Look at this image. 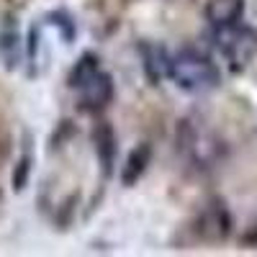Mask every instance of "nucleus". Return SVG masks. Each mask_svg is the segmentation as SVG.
I'll return each mask as SVG.
<instances>
[{
  "instance_id": "obj_6",
  "label": "nucleus",
  "mask_w": 257,
  "mask_h": 257,
  "mask_svg": "<svg viewBox=\"0 0 257 257\" xmlns=\"http://www.w3.org/2000/svg\"><path fill=\"white\" fill-rule=\"evenodd\" d=\"M139 54H142V67L147 80L152 85H160L170 75V52L162 44H155V41H142Z\"/></svg>"
},
{
  "instance_id": "obj_15",
  "label": "nucleus",
  "mask_w": 257,
  "mask_h": 257,
  "mask_svg": "<svg viewBox=\"0 0 257 257\" xmlns=\"http://www.w3.org/2000/svg\"><path fill=\"white\" fill-rule=\"evenodd\" d=\"M242 244L244 247H257V226H252L249 231L242 234Z\"/></svg>"
},
{
  "instance_id": "obj_8",
  "label": "nucleus",
  "mask_w": 257,
  "mask_h": 257,
  "mask_svg": "<svg viewBox=\"0 0 257 257\" xmlns=\"http://www.w3.org/2000/svg\"><path fill=\"white\" fill-rule=\"evenodd\" d=\"M149 162H152V147H149L147 142H139L132 152L126 155V162L121 167V183L126 188H132L142 180V175L147 173Z\"/></svg>"
},
{
  "instance_id": "obj_13",
  "label": "nucleus",
  "mask_w": 257,
  "mask_h": 257,
  "mask_svg": "<svg viewBox=\"0 0 257 257\" xmlns=\"http://www.w3.org/2000/svg\"><path fill=\"white\" fill-rule=\"evenodd\" d=\"M47 24L57 26L59 34H62V39L67 41V44H72V41H75V24H72V16L67 11H52L47 16Z\"/></svg>"
},
{
  "instance_id": "obj_2",
  "label": "nucleus",
  "mask_w": 257,
  "mask_h": 257,
  "mask_svg": "<svg viewBox=\"0 0 257 257\" xmlns=\"http://www.w3.org/2000/svg\"><path fill=\"white\" fill-rule=\"evenodd\" d=\"M178 149L198 170L216 167L226 155L224 142L208 126H203V121H193V118H185L178 126Z\"/></svg>"
},
{
  "instance_id": "obj_10",
  "label": "nucleus",
  "mask_w": 257,
  "mask_h": 257,
  "mask_svg": "<svg viewBox=\"0 0 257 257\" xmlns=\"http://www.w3.org/2000/svg\"><path fill=\"white\" fill-rule=\"evenodd\" d=\"M100 72V59H98V54L95 52H85V54H80V59L72 64V70H70V75H67V85L72 90H77L80 85H85L93 75H98Z\"/></svg>"
},
{
  "instance_id": "obj_12",
  "label": "nucleus",
  "mask_w": 257,
  "mask_h": 257,
  "mask_svg": "<svg viewBox=\"0 0 257 257\" xmlns=\"http://www.w3.org/2000/svg\"><path fill=\"white\" fill-rule=\"evenodd\" d=\"M31 167H34V157H31V152H26L24 157H21V160L16 162V167H13V178H11V183H13V190H16V193H21V190H24V188L29 185Z\"/></svg>"
},
{
  "instance_id": "obj_9",
  "label": "nucleus",
  "mask_w": 257,
  "mask_h": 257,
  "mask_svg": "<svg viewBox=\"0 0 257 257\" xmlns=\"http://www.w3.org/2000/svg\"><path fill=\"white\" fill-rule=\"evenodd\" d=\"M244 16V0H208L206 21L211 26H231L239 24Z\"/></svg>"
},
{
  "instance_id": "obj_7",
  "label": "nucleus",
  "mask_w": 257,
  "mask_h": 257,
  "mask_svg": "<svg viewBox=\"0 0 257 257\" xmlns=\"http://www.w3.org/2000/svg\"><path fill=\"white\" fill-rule=\"evenodd\" d=\"M93 144H95V155H98V162H100V175L108 180L111 173H113V165H116V134L108 123H98L93 128Z\"/></svg>"
},
{
  "instance_id": "obj_11",
  "label": "nucleus",
  "mask_w": 257,
  "mask_h": 257,
  "mask_svg": "<svg viewBox=\"0 0 257 257\" xmlns=\"http://www.w3.org/2000/svg\"><path fill=\"white\" fill-rule=\"evenodd\" d=\"M0 54L6 57L8 67H16V62L21 59V34L16 24H8V29L0 31Z\"/></svg>"
},
{
  "instance_id": "obj_5",
  "label": "nucleus",
  "mask_w": 257,
  "mask_h": 257,
  "mask_svg": "<svg viewBox=\"0 0 257 257\" xmlns=\"http://www.w3.org/2000/svg\"><path fill=\"white\" fill-rule=\"evenodd\" d=\"M77 90H80L77 108L82 113H100V111H105V105L113 100V77L100 70L85 85H80Z\"/></svg>"
},
{
  "instance_id": "obj_3",
  "label": "nucleus",
  "mask_w": 257,
  "mask_h": 257,
  "mask_svg": "<svg viewBox=\"0 0 257 257\" xmlns=\"http://www.w3.org/2000/svg\"><path fill=\"white\" fill-rule=\"evenodd\" d=\"M211 39L234 75L244 72L257 54V29L242 24V21L231 26H213Z\"/></svg>"
},
{
  "instance_id": "obj_4",
  "label": "nucleus",
  "mask_w": 257,
  "mask_h": 257,
  "mask_svg": "<svg viewBox=\"0 0 257 257\" xmlns=\"http://www.w3.org/2000/svg\"><path fill=\"white\" fill-rule=\"evenodd\" d=\"M196 234L203 242H226L231 234V211L221 198H211L196 219Z\"/></svg>"
},
{
  "instance_id": "obj_14",
  "label": "nucleus",
  "mask_w": 257,
  "mask_h": 257,
  "mask_svg": "<svg viewBox=\"0 0 257 257\" xmlns=\"http://www.w3.org/2000/svg\"><path fill=\"white\" fill-rule=\"evenodd\" d=\"M8 155H11V137H8V132L0 128V162H6Z\"/></svg>"
},
{
  "instance_id": "obj_1",
  "label": "nucleus",
  "mask_w": 257,
  "mask_h": 257,
  "mask_svg": "<svg viewBox=\"0 0 257 257\" xmlns=\"http://www.w3.org/2000/svg\"><path fill=\"white\" fill-rule=\"evenodd\" d=\"M170 80L185 93H208L221 85V72L208 54L198 49H180L170 54Z\"/></svg>"
}]
</instances>
